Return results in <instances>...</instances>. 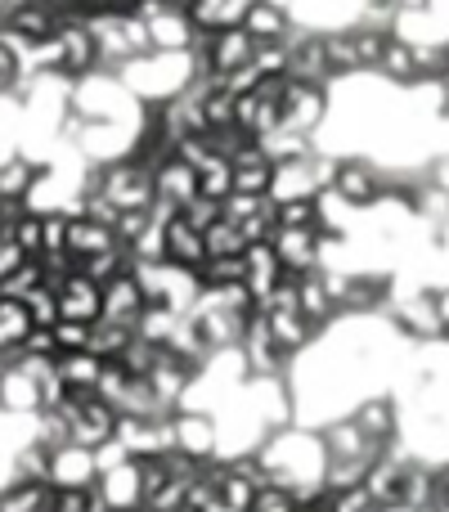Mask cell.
I'll use <instances>...</instances> for the list:
<instances>
[{
    "label": "cell",
    "mask_w": 449,
    "mask_h": 512,
    "mask_svg": "<svg viewBox=\"0 0 449 512\" xmlns=\"http://www.w3.org/2000/svg\"><path fill=\"white\" fill-rule=\"evenodd\" d=\"M122 86L131 90L140 104H162V99H176L180 90H189L198 81V59L194 50L185 54H162V50H149L140 59L122 63L117 68Z\"/></svg>",
    "instance_id": "6da1fadb"
},
{
    "label": "cell",
    "mask_w": 449,
    "mask_h": 512,
    "mask_svg": "<svg viewBox=\"0 0 449 512\" xmlns=\"http://www.w3.org/2000/svg\"><path fill=\"white\" fill-rule=\"evenodd\" d=\"M68 108L77 117H86V122H131V126L144 122V104L122 86L117 72H90V77H77L72 81Z\"/></svg>",
    "instance_id": "7a4b0ae2"
},
{
    "label": "cell",
    "mask_w": 449,
    "mask_h": 512,
    "mask_svg": "<svg viewBox=\"0 0 449 512\" xmlns=\"http://www.w3.org/2000/svg\"><path fill=\"white\" fill-rule=\"evenodd\" d=\"M86 194H99L117 207V212H135V207H153V171L135 158L108 162V167L86 171Z\"/></svg>",
    "instance_id": "3957f363"
},
{
    "label": "cell",
    "mask_w": 449,
    "mask_h": 512,
    "mask_svg": "<svg viewBox=\"0 0 449 512\" xmlns=\"http://www.w3.org/2000/svg\"><path fill=\"white\" fill-rule=\"evenodd\" d=\"M90 36L99 45V72H117L122 63L149 54V27L135 14H104V18H86Z\"/></svg>",
    "instance_id": "277c9868"
},
{
    "label": "cell",
    "mask_w": 449,
    "mask_h": 512,
    "mask_svg": "<svg viewBox=\"0 0 449 512\" xmlns=\"http://www.w3.org/2000/svg\"><path fill=\"white\" fill-rule=\"evenodd\" d=\"M333 194L355 212H373L387 198V167L378 158H364V153H346V158H337Z\"/></svg>",
    "instance_id": "5b68a950"
},
{
    "label": "cell",
    "mask_w": 449,
    "mask_h": 512,
    "mask_svg": "<svg viewBox=\"0 0 449 512\" xmlns=\"http://www.w3.org/2000/svg\"><path fill=\"white\" fill-rule=\"evenodd\" d=\"M328 117H333V86H315V81L288 77V86H283V131L319 140Z\"/></svg>",
    "instance_id": "8992f818"
},
{
    "label": "cell",
    "mask_w": 449,
    "mask_h": 512,
    "mask_svg": "<svg viewBox=\"0 0 449 512\" xmlns=\"http://www.w3.org/2000/svg\"><path fill=\"white\" fill-rule=\"evenodd\" d=\"M63 414H68V427H72V445H86V450H104L117 432V409L108 400H99L95 391H72L63 400Z\"/></svg>",
    "instance_id": "52a82bcc"
},
{
    "label": "cell",
    "mask_w": 449,
    "mask_h": 512,
    "mask_svg": "<svg viewBox=\"0 0 449 512\" xmlns=\"http://www.w3.org/2000/svg\"><path fill=\"white\" fill-rule=\"evenodd\" d=\"M176 450L198 463L221 459V423L207 409H176Z\"/></svg>",
    "instance_id": "ba28073f"
},
{
    "label": "cell",
    "mask_w": 449,
    "mask_h": 512,
    "mask_svg": "<svg viewBox=\"0 0 449 512\" xmlns=\"http://www.w3.org/2000/svg\"><path fill=\"white\" fill-rule=\"evenodd\" d=\"M351 418L373 445H400V400L396 391H369L351 405Z\"/></svg>",
    "instance_id": "9c48e42d"
},
{
    "label": "cell",
    "mask_w": 449,
    "mask_h": 512,
    "mask_svg": "<svg viewBox=\"0 0 449 512\" xmlns=\"http://www.w3.org/2000/svg\"><path fill=\"white\" fill-rule=\"evenodd\" d=\"M104 512H144V481H140V459H122L113 468L99 472L95 481Z\"/></svg>",
    "instance_id": "30bf717a"
},
{
    "label": "cell",
    "mask_w": 449,
    "mask_h": 512,
    "mask_svg": "<svg viewBox=\"0 0 449 512\" xmlns=\"http://www.w3.org/2000/svg\"><path fill=\"white\" fill-rule=\"evenodd\" d=\"M59 319H77V324H99L104 319V283L86 279V274H68L59 283Z\"/></svg>",
    "instance_id": "8fae6325"
},
{
    "label": "cell",
    "mask_w": 449,
    "mask_h": 512,
    "mask_svg": "<svg viewBox=\"0 0 449 512\" xmlns=\"http://www.w3.org/2000/svg\"><path fill=\"white\" fill-rule=\"evenodd\" d=\"M144 310H149V297H144V283L135 270H126V274H117V279L104 283V319L135 328Z\"/></svg>",
    "instance_id": "7c38bea8"
},
{
    "label": "cell",
    "mask_w": 449,
    "mask_h": 512,
    "mask_svg": "<svg viewBox=\"0 0 449 512\" xmlns=\"http://www.w3.org/2000/svg\"><path fill=\"white\" fill-rule=\"evenodd\" d=\"M99 454L86 445H63L54 450V468H50V486L54 490H86L99 481Z\"/></svg>",
    "instance_id": "4fadbf2b"
},
{
    "label": "cell",
    "mask_w": 449,
    "mask_h": 512,
    "mask_svg": "<svg viewBox=\"0 0 449 512\" xmlns=\"http://www.w3.org/2000/svg\"><path fill=\"white\" fill-rule=\"evenodd\" d=\"M144 27H149V50H162V54H185V50H194L198 36H203L185 9H162V14L149 18Z\"/></svg>",
    "instance_id": "5bb4252c"
},
{
    "label": "cell",
    "mask_w": 449,
    "mask_h": 512,
    "mask_svg": "<svg viewBox=\"0 0 449 512\" xmlns=\"http://www.w3.org/2000/svg\"><path fill=\"white\" fill-rule=\"evenodd\" d=\"M0 409H5L9 418H23V423L41 414V382H36V373L27 369V364L5 369V382H0Z\"/></svg>",
    "instance_id": "9a60e30c"
},
{
    "label": "cell",
    "mask_w": 449,
    "mask_h": 512,
    "mask_svg": "<svg viewBox=\"0 0 449 512\" xmlns=\"http://www.w3.org/2000/svg\"><path fill=\"white\" fill-rule=\"evenodd\" d=\"M198 198V171L185 167L180 158H167L158 171H153V203H167L176 212H185Z\"/></svg>",
    "instance_id": "2e32d148"
},
{
    "label": "cell",
    "mask_w": 449,
    "mask_h": 512,
    "mask_svg": "<svg viewBox=\"0 0 449 512\" xmlns=\"http://www.w3.org/2000/svg\"><path fill=\"white\" fill-rule=\"evenodd\" d=\"M41 171H45V162L32 158L27 149L5 153V158H0V203H27L36 180H41Z\"/></svg>",
    "instance_id": "e0dca14e"
},
{
    "label": "cell",
    "mask_w": 449,
    "mask_h": 512,
    "mask_svg": "<svg viewBox=\"0 0 449 512\" xmlns=\"http://www.w3.org/2000/svg\"><path fill=\"white\" fill-rule=\"evenodd\" d=\"M243 265H247L243 283H247V292H252V297H256V306H261V301L270 297V292L279 288L283 279H288V270H283L279 252H274L270 243H252V248L243 252Z\"/></svg>",
    "instance_id": "ac0fdd59"
},
{
    "label": "cell",
    "mask_w": 449,
    "mask_h": 512,
    "mask_svg": "<svg viewBox=\"0 0 449 512\" xmlns=\"http://www.w3.org/2000/svg\"><path fill=\"white\" fill-rule=\"evenodd\" d=\"M59 41H63V77L68 81L99 72V45H95V36H90L86 23H63Z\"/></svg>",
    "instance_id": "d6986e66"
},
{
    "label": "cell",
    "mask_w": 449,
    "mask_h": 512,
    "mask_svg": "<svg viewBox=\"0 0 449 512\" xmlns=\"http://www.w3.org/2000/svg\"><path fill=\"white\" fill-rule=\"evenodd\" d=\"M265 324H270V337L288 355H306L310 346H315V337L324 333V328H315L306 315H301V310H283V306L265 310Z\"/></svg>",
    "instance_id": "ffe728a7"
},
{
    "label": "cell",
    "mask_w": 449,
    "mask_h": 512,
    "mask_svg": "<svg viewBox=\"0 0 449 512\" xmlns=\"http://www.w3.org/2000/svg\"><path fill=\"white\" fill-rule=\"evenodd\" d=\"M270 248L279 252V261L288 274L319 270V230H274Z\"/></svg>",
    "instance_id": "44dd1931"
},
{
    "label": "cell",
    "mask_w": 449,
    "mask_h": 512,
    "mask_svg": "<svg viewBox=\"0 0 449 512\" xmlns=\"http://www.w3.org/2000/svg\"><path fill=\"white\" fill-rule=\"evenodd\" d=\"M0 27L5 32H14L18 41L32 50V45H41V41H50L54 32H59V18L50 14V9L41 5V0H27V5H18V9H9L5 18H0Z\"/></svg>",
    "instance_id": "7402d4cb"
},
{
    "label": "cell",
    "mask_w": 449,
    "mask_h": 512,
    "mask_svg": "<svg viewBox=\"0 0 449 512\" xmlns=\"http://www.w3.org/2000/svg\"><path fill=\"white\" fill-rule=\"evenodd\" d=\"M50 468H54V450H45L41 441H23L9 454V481L14 486H50Z\"/></svg>",
    "instance_id": "603a6c76"
},
{
    "label": "cell",
    "mask_w": 449,
    "mask_h": 512,
    "mask_svg": "<svg viewBox=\"0 0 449 512\" xmlns=\"http://www.w3.org/2000/svg\"><path fill=\"white\" fill-rule=\"evenodd\" d=\"M162 234H167V261H171V265L198 270V265L207 261V239H203V230H194L185 216H171Z\"/></svg>",
    "instance_id": "cb8c5ba5"
},
{
    "label": "cell",
    "mask_w": 449,
    "mask_h": 512,
    "mask_svg": "<svg viewBox=\"0 0 449 512\" xmlns=\"http://www.w3.org/2000/svg\"><path fill=\"white\" fill-rule=\"evenodd\" d=\"M373 77H378V81H387V86H396V90H409V86H418L414 45H409V41H400V36L391 32V36H387V50H382L378 68H373Z\"/></svg>",
    "instance_id": "d4e9b609"
},
{
    "label": "cell",
    "mask_w": 449,
    "mask_h": 512,
    "mask_svg": "<svg viewBox=\"0 0 449 512\" xmlns=\"http://www.w3.org/2000/svg\"><path fill=\"white\" fill-rule=\"evenodd\" d=\"M54 369L68 382V391H99V378H104L108 360H99L95 351H59L54 355Z\"/></svg>",
    "instance_id": "484cf974"
},
{
    "label": "cell",
    "mask_w": 449,
    "mask_h": 512,
    "mask_svg": "<svg viewBox=\"0 0 449 512\" xmlns=\"http://www.w3.org/2000/svg\"><path fill=\"white\" fill-rule=\"evenodd\" d=\"M108 248H122L117 243V234H113V225H99V221H90L86 212H72V221H68V252L77 256H95V252H108Z\"/></svg>",
    "instance_id": "4316f807"
},
{
    "label": "cell",
    "mask_w": 449,
    "mask_h": 512,
    "mask_svg": "<svg viewBox=\"0 0 449 512\" xmlns=\"http://www.w3.org/2000/svg\"><path fill=\"white\" fill-rule=\"evenodd\" d=\"M256 0H194L189 18H194L198 32H221V27H238L247 18Z\"/></svg>",
    "instance_id": "83f0119b"
},
{
    "label": "cell",
    "mask_w": 449,
    "mask_h": 512,
    "mask_svg": "<svg viewBox=\"0 0 449 512\" xmlns=\"http://www.w3.org/2000/svg\"><path fill=\"white\" fill-rule=\"evenodd\" d=\"M243 27L252 32L256 45H265V41H288V36L297 32V18L283 14V9H274V5H265V0H256V5L247 9Z\"/></svg>",
    "instance_id": "f1b7e54d"
},
{
    "label": "cell",
    "mask_w": 449,
    "mask_h": 512,
    "mask_svg": "<svg viewBox=\"0 0 449 512\" xmlns=\"http://www.w3.org/2000/svg\"><path fill=\"white\" fill-rule=\"evenodd\" d=\"M135 342V328L131 324H113V319H99L95 328H90V351L99 355V360H122V351Z\"/></svg>",
    "instance_id": "f546056e"
},
{
    "label": "cell",
    "mask_w": 449,
    "mask_h": 512,
    "mask_svg": "<svg viewBox=\"0 0 449 512\" xmlns=\"http://www.w3.org/2000/svg\"><path fill=\"white\" fill-rule=\"evenodd\" d=\"M180 310H171V306H149L140 315V324H135V337H144V342H153V346H162L167 351V342L176 337V328H180Z\"/></svg>",
    "instance_id": "4dcf8cb0"
},
{
    "label": "cell",
    "mask_w": 449,
    "mask_h": 512,
    "mask_svg": "<svg viewBox=\"0 0 449 512\" xmlns=\"http://www.w3.org/2000/svg\"><path fill=\"white\" fill-rule=\"evenodd\" d=\"M77 270L86 274V279H95V283H108V279H117V274L135 270V256L126 248H108V252H95V256H81Z\"/></svg>",
    "instance_id": "1f68e13d"
},
{
    "label": "cell",
    "mask_w": 449,
    "mask_h": 512,
    "mask_svg": "<svg viewBox=\"0 0 449 512\" xmlns=\"http://www.w3.org/2000/svg\"><path fill=\"white\" fill-rule=\"evenodd\" d=\"M261 149H265V158L270 162H292V158H310V153L319 149L315 140H310V135H297V131H270L261 140Z\"/></svg>",
    "instance_id": "d6a6232c"
},
{
    "label": "cell",
    "mask_w": 449,
    "mask_h": 512,
    "mask_svg": "<svg viewBox=\"0 0 449 512\" xmlns=\"http://www.w3.org/2000/svg\"><path fill=\"white\" fill-rule=\"evenodd\" d=\"M198 194L225 203V198L234 194V162L229 158H207L203 167H198Z\"/></svg>",
    "instance_id": "836d02e7"
},
{
    "label": "cell",
    "mask_w": 449,
    "mask_h": 512,
    "mask_svg": "<svg viewBox=\"0 0 449 512\" xmlns=\"http://www.w3.org/2000/svg\"><path fill=\"white\" fill-rule=\"evenodd\" d=\"M243 274H247L243 256H207L198 265V283L203 288H229V283H243Z\"/></svg>",
    "instance_id": "e575fe53"
},
{
    "label": "cell",
    "mask_w": 449,
    "mask_h": 512,
    "mask_svg": "<svg viewBox=\"0 0 449 512\" xmlns=\"http://www.w3.org/2000/svg\"><path fill=\"white\" fill-rule=\"evenodd\" d=\"M274 221H279V230H319V198L274 203Z\"/></svg>",
    "instance_id": "d590c367"
},
{
    "label": "cell",
    "mask_w": 449,
    "mask_h": 512,
    "mask_svg": "<svg viewBox=\"0 0 449 512\" xmlns=\"http://www.w3.org/2000/svg\"><path fill=\"white\" fill-rule=\"evenodd\" d=\"M158 360H162V346H153V342H144V337H135L131 346L122 351V369L131 373V378H149L153 369H158Z\"/></svg>",
    "instance_id": "8d00e7d4"
},
{
    "label": "cell",
    "mask_w": 449,
    "mask_h": 512,
    "mask_svg": "<svg viewBox=\"0 0 449 512\" xmlns=\"http://www.w3.org/2000/svg\"><path fill=\"white\" fill-rule=\"evenodd\" d=\"M41 283H45V270H41V261L32 256V261H23L5 283H0V297H18V301H23V297H32Z\"/></svg>",
    "instance_id": "74e56055"
},
{
    "label": "cell",
    "mask_w": 449,
    "mask_h": 512,
    "mask_svg": "<svg viewBox=\"0 0 449 512\" xmlns=\"http://www.w3.org/2000/svg\"><path fill=\"white\" fill-rule=\"evenodd\" d=\"M23 301H27V315H32L36 328H54V324H59V292H54L50 283H41V288H36L32 297H23Z\"/></svg>",
    "instance_id": "f35d334b"
},
{
    "label": "cell",
    "mask_w": 449,
    "mask_h": 512,
    "mask_svg": "<svg viewBox=\"0 0 449 512\" xmlns=\"http://www.w3.org/2000/svg\"><path fill=\"white\" fill-rule=\"evenodd\" d=\"M207 239V256H243L247 252V243H243V234H238V225H229V221H216L212 230L203 234Z\"/></svg>",
    "instance_id": "ab89813d"
},
{
    "label": "cell",
    "mask_w": 449,
    "mask_h": 512,
    "mask_svg": "<svg viewBox=\"0 0 449 512\" xmlns=\"http://www.w3.org/2000/svg\"><path fill=\"white\" fill-rule=\"evenodd\" d=\"M252 68L261 72V77H288V41H265V45H256Z\"/></svg>",
    "instance_id": "60d3db41"
},
{
    "label": "cell",
    "mask_w": 449,
    "mask_h": 512,
    "mask_svg": "<svg viewBox=\"0 0 449 512\" xmlns=\"http://www.w3.org/2000/svg\"><path fill=\"white\" fill-rule=\"evenodd\" d=\"M9 239H14L27 256H41V212H32V207H27V212L9 225Z\"/></svg>",
    "instance_id": "b9f144b4"
},
{
    "label": "cell",
    "mask_w": 449,
    "mask_h": 512,
    "mask_svg": "<svg viewBox=\"0 0 449 512\" xmlns=\"http://www.w3.org/2000/svg\"><path fill=\"white\" fill-rule=\"evenodd\" d=\"M68 212H45L41 216V256L45 252H68Z\"/></svg>",
    "instance_id": "7bdbcfd3"
},
{
    "label": "cell",
    "mask_w": 449,
    "mask_h": 512,
    "mask_svg": "<svg viewBox=\"0 0 449 512\" xmlns=\"http://www.w3.org/2000/svg\"><path fill=\"white\" fill-rule=\"evenodd\" d=\"M149 225H153V212H149V207H135V212L117 216L113 234H117V243H122V248H135V243H140V234L149 230Z\"/></svg>",
    "instance_id": "ee69618b"
},
{
    "label": "cell",
    "mask_w": 449,
    "mask_h": 512,
    "mask_svg": "<svg viewBox=\"0 0 449 512\" xmlns=\"http://www.w3.org/2000/svg\"><path fill=\"white\" fill-rule=\"evenodd\" d=\"M180 216H185V221L194 225V230H203V234H207L216 221H225V203H216V198H203V194H198Z\"/></svg>",
    "instance_id": "f6af8a7d"
},
{
    "label": "cell",
    "mask_w": 449,
    "mask_h": 512,
    "mask_svg": "<svg viewBox=\"0 0 449 512\" xmlns=\"http://www.w3.org/2000/svg\"><path fill=\"white\" fill-rule=\"evenodd\" d=\"M90 328L95 324L59 319V324H54V346H59V351H90Z\"/></svg>",
    "instance_id": "bcb514c9"
},
{
    "label": "cell",
    "mask_w": 449,
    "mask_h": 512,
    "mask_svg": "<svg viewBox=\"0 0 449 512\" xmlns=\"http://www.w3.org/2000/svg\"><path fill=\"white\" fill-rule=\"evenodd\" d=\"M265 207H274L270 198H252V194H229V198H225V221H229V225H243V221H252V216H261Z\"/></svg>",
    "instance_id": "7dc6e473"
},
{
    "label": "cell",
    "mask_w": 449,
    "mask_h": 512,
    "mask_svg": "<svg viewBox=\"0 0 449 512\" xmlns=\"http://www.w3.org/2000/svg\"><path fill=\"white\" fill-rule=\"evenodd\" d=\"M333 512H387V504H382V499H373L364 486H355V490H337V495H333Z\"/></svg>",
    "instance_id": "c3c4849f"
},
{
    "label": "cell",
    "mask_w": 449,
    "mask_h": 512,
    "mask_svg": "<svg viewBox=\"0 0 449 512\" xmlns=\"http://www.w3.org/2000/svg\"><path fill=\"white\" fill-rule=\"evenodd\" d=\"M212 81H216V86H221V90H229V95H234V99H238V95H252V90H256V86H261V81H265V77H261V72H256V68H252V63H247V68L221 72V77H212Z\"/></svg>",
    "instance_id": "681fc988"
},
{
    "label": "cell",
    "mask_w": 449,
    "mask_h": 512,
    "mask_svg": "<svg viewBox=\"0 0 449 512\" xmlns=\"http://www.w3.org/2000/svg\"><path fill=\"white\" fill-rule=\"evenodd\" d=\"M252 512H297V499H292L288 490H274V486H265V490H256Z\"/></svg>",
    "instance_id": "f907efd6"
},
{
    "label": "cell",
    "mask_w": 449,
    "mask_h": 512,
    "mask_svg": "<svg viewBox=\"0 0 449 512\" xmlns=\"http://www.w3.org/2000/svg\"><path fill=\"white\" fill-rule=\"evenodd\" d=\"M23 355H32V360H54L59 355V346H54V328H32L23 342Z\"/></svg>",
    "instance_id": "816d5d0a"
},
{
    "label": "cell",
    "mask_w": 449,
    "mask_h": 512,
    "mask_svg": "<svg viewBox=\"0 0 449 512\" xmlns=\"http://www.w3.org/2000/svg\"><path fill=\"white\" fill-rule=\"evenodd\" d=\"M23 261H32V256H27L23 248H18V243L9 239V234H0V283H5L9 274H14Z\"/></svg>",
    "instance_id": "f5cc1de1"
},
{
    "label": "cell",
    "mask_w": 449,
    "mask_h": 512,
    "mask_svg": "<svg viewBox=\"0 0 449 512\" xmlns=\"http://www.w3.org/2000/svg\"><path fill=\"white\" fill-rule=\"evenodd\" d=\"M436 297V310H441V324H445V342H449V283H436L432 288Z\"/></svg>",
    "instance_id": "db71d44e"
},
{
    "label": "cell",
    "mask_w": 449,
    "mask_h": 512,
    "mask_svg": "<svg viewBox=\"0 0 449 512\" xmlns=\"http://www.w3.org/2000/svg\"><path fill=\"white\" fill-rule=\"evenodd\" d=\"M297 512H333V495H328V499H315V504H297Z\"/></svg>",
    "instance_id": "11a10c76"
},
{
    "label": "cell",
    "mask_w": 449,
    "mask_h": 512,
    "mask_svg": "<svg viewBox=\"0 0 449 512\" xmlns=\"http://www.w3.org/2000/svg\"><path fill=\"white\" fill-rule=\"evenodd\" d=\"M265 5H274V9H283V14H292V18H297L301 0H265Z\"/></svg>",
    "instance_id": "9f6ffc18"
},
{
    "label": "cell",
    "mask_w": 449,
    "mask_h": 512,
    "mask_svg": "<svg viewBox=\"0 0 449 512\" xmlns=\"http://www.w3.org/2000/svg\"><path fill=\"white\" fill-rule=\"evenodd\" d=\"M441 122H449V81H441Z\"/></svg>",
    "instance_id": "6f0895ef"
},
{
    "label": "cell",
    "mask_w": 449,
    "mask_h": 512,
    "mask_svg": "<svg viewBox=\"0 0 449 512\" xmlns=\"http://www.w3.org/2000/svg\"><path fill=\"white\" fill-rule=\"evenodd\" d=\"M0 18H5V0H0Z\"/></svg>",
    "instance_id": "680465c9"
},
{
    "label": "cell",
    "mask_w": 449,
    "mask_h": 512,
    "mask_svg": "<svg viewBox=\"0 0 449 512\" xmlns=\"http://www.w3.org/2000/svg\"><path fill=\"white\" fill-rule=\"evenodd\" d=\"M0 382H5V369H0Z\"/></svg>",
    "instance_id": "91938a15"
}]
</instances>
